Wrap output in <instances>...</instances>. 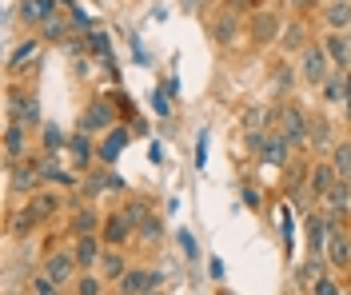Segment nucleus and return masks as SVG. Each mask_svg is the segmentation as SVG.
<instances>
[{
  "instance_id": "nucleus-50",
  "label": "nucleus",
  "mask_w": 351,
  "mask_h": 295,
  "mask_svg": "<svg viewBox=\"0 0 351 295\" xmlns=\"http://www.w3.org/2000/svg\"><path fill=\"white\" fill-rule=\"evenodd\" d=\"M315 4H319V0H291V8H295V12H311Z\"/></svg>"
},
{
  "instance_id": "nucleus-14",
  "label": "nucleus",
  "mask_w": 351,
  "mask_h": 295,
  "mask_svg": "<svg viewBox=\"0 0 351 295\" xmlns=\"http://www.w3.org/2000/svg\"><path fill=\"white\" fill-rule=\"evenodd\" d=\"M335 183H339V176H335L331 164H315V168L307 172V192H311V196H328Z\"/></svg>"
},
{
  "instance_id": "nucleus-54",
  "label": "nucleus",
  "mask_w": 351,
  "mask_h": 295,
  "mask_svg": "<svg viewBox=\"0 0 351 295\" xmlns=\"http://www.w3.org/2000/svg\"><path fill=\"white\" fill-rule=\"evenodd\" d=\"M148 295H160V292H148Z\"/></svg>"
},
{
  "instance_id": "nucleus-9",
  "label": "nucleus",
  "mask_w": 351,
  "mask_h": 295,
  "mask_svg": "<svg viewBox=\"0 0 351 295\" xmlns=\"http://www.w3.org/2000/svg\"><path fill=\"white\" fill-rule=\"evenodd\" d=\"M76 264H80V272H92L100 259H104V240L100 235H84V240H76Z\"/></svg>"
},
{
  "instance_id": "nucleus-2",
  "label": "nucleus",
  "mask_w": 351,
  "mask_h": 295,
  "mask_svg": "<svg viewBox=\"0 0 351 295\" xmlns=\"http://www.w3.org/2000/svg\"><path fill=\"white\" fill-rule=\"evenodd\" d=\"M280 136H284L291 148H304L307 136H311V120H307L295 104H284V108H280Z\"/></svg>"
},
{
  "instance_id": "nucleus-41",
  "label": "nucleus",
  "mask_w": 351,
  "mask_h": 295,
  "mask_svg": "<svg viewBox=\"0 0 351 295\" xmlns=\"http://www.w3.org/2000/svg\"><path fill=\"white\" fill-rule=\"evenodd\" d=\"M311 295H343V292H339V283H335V279H328V275H319V279L311 283Z\"/></svg>"
},
{
  "instance_id": "nucleus-6",
  "label": "nucleus",
  "mask_w": 351,
  "mask_h": 295,
  "mask_svg": "<svg viewBox=\"0 0 351 295\" xmlns=\"http://www.w3.org/2000/svg\"><path fill=\"white\" fill-rule=\"evenodd\" d=\"M4 159H8V168L28 159V128L24 124H12L8 120V128H4Z\"/></svg>"
},
{
  "instance_id": "nucleus-38",
  "label": "nucleus",
  "mask_w": 351,
  "mask_h": 295,
  "mask_svg": "<svg viewBox=\"0 0 351 295\" xmlns=\"http://www.w3.org/2000/svg\"><path fill=\"white\" fill-rule=\"evenodd\" d=\"M236 16H240V12H223V21L216 24V40L232 44V36H236Z\"/></svg>"
},
{
  "instance_id": "nucleus-24",
  "label": "nucleus",
  "mask_w": 351,
  "mask_h": 295,
  "mask_svg": "<svg viewBox=\"0 0 351 295\" xmlns=\"http://www.w3.org/2000/svg\"><path fill=\"white\" fill-rule=\"evenodd\" d=\"M68 152H72V168H88V159H92V140H88V132H76V136L68 140Z\"/></svg>"
},
{
  "instance_id": "nucleus-46",
  "label": "nucleus",
  "mask_w": 351,
  "mask_h": 295,
  "mask_svg": "<svg viewBox=\"0 0 351 295\" xmlns=\"http://www.w3.org/2000/svg\"><path fill=\"white\" fill-rule=\"evenodd\" d=\"M263 144H267V132H247V148L252 152H263Z\"/></svg>"
},
{
  "instance_id": "nucleus-22",
  "label": "nucleus",
  "mask_w": 351,
  "mask_h": 295,
  "mask_svg": "<svg viewBox=\"0 0 351 295\" xmlns=\"http://www.w3.org/2000/svg\"><path fill=\"white\" fill-rule=\"evenodd\" d=\"M307 144H311L315 152H331V148H335V140H331V124L324 120V116L311 120V136H307Z\"/></svg>"
},
{
  "instance_id": "nucleus-53",
  "label": "nucleus",
  "mask_w": 351,
  "mask_h": 295,
  "mask_svg": "<svg viewBox=\"0 0 351 295\" xmlns=\"http://www.w3.org/2000/svg\"><path fill=\"white\" fill-rule=\"evenodd\" d=\"M8 295H24V292H8Z\"/></svg>"
},
{
  "instance_id": "nucleus-15",
  "label": "nucleus",
  "mask_w": 351,
  "mask_h": 295,
  "mask_svg": "<svg viewBox=\"0 0 351 295\" xmlns=\"http://www.w3.org/2000/svg\"><path fill=\"white\" fill-rule=\"evenodd\" d=\"M263 164H267V168H280V164H284L287 168V156H291V144H287L284 136H280V132H267V144H263Z\"/></svg>"
},
{
  "instance_id": "nucleus-32",
  "label": "nucleus",
  "mask_w": 351,
  "mask_h": 295,
  "mask_svg": "<svg viewBox=\"0 0 351 295\" xmlns=\"http://www.w3.org/2000/svg\"><path fill=\"white\" fill-rule=\"evenodd\" d=\"M324 200L331 204V211H348V207H351V183H335Z\"/></svg>"
},
{
  "instance_id": "nucleus-20",
  "label": "nucleus",
  "mask_w": 351,
  "mask_h": 295,
  "mask_svg": "<svg viewBox=\"0 0 351 295\" xmlns=\"http://www.w3.org/2000/svg\"><path fill=\"white\" fill-rule=\"evenodd\" d=\"M100 216H96V211H92V207H80V211H76V216H72V235H76V240H84V235H100Z\"/></svg>"
},
{
  "instance_id": "nucleus-35",
  "label": "nucleus",
  "mask_w": 351,
  "mask_h": 295,
  "mask_svg": "<svg viewBox=\"0 0 351 295\" xmlns=\"http://www.w3.org/2000/svg\"><path fill=\"white\" fill-rule=\"evenodd\" d=\"M124 220H128L132 227H144L148 220H152V211H148V204H140V200H136V204L124 207Z\"/></svg>"
},
{
  "instance_id": "nucleus-8",
  "label": "nucleus",
  "mask_w": 351,
  "mask_h": 295,
  "mask_svg": "<svg viewBox=\"0 0 351 295\" xmlns=\"http://www.w3.org/2000/svg\"><path fill=\"white\" fill-rule=\"evenodd\" d=\"M324 52H328V60L339 72H348L351 68V32H331L324 40Z\"/></svg>"
},
{
  "instance_id": "nucleus-23",
  "label": "nucleus",
  "mask_w": 351,
  "mask_h": 295,
  "mask_svg": "<svg viewBox=\"0 0 351 295\" xmlns=\"http://www.w3.org/2000/svg\"><path fill=\"white\" fill-rule=\"evenodd\" d=\"M124 144H128V132H124V128H112L108 140L100 144V159H104V164H116L120 152H124Z\"/></svg>"
},
{
  "instance_id": "nucleus-3",
  "label": "nucleus",
  "mask_w": 351,
  "mask_h": 295,
  "mask_svg": "<svg viewBox=\"0 0 351 295\" xmlns=\"http://www.w3.org/2000/svg\"><path fill=\"white\" fill-rule=\"evenodd\" d=\"M160 283H164V272L128 268L124 279H116V292H120V295H148V292H160Z\"/></svg>"
},
{
  "instance_id": "nucleus-40",
  "label": "nucleus",
  "mask_w": 351,
  "mask_h": 295,
  "mask_svg": "<svg viewBox=\"0 0 351 295\" xmlns=\"http://www.w3.org/2000/svg\"><path fill=\"white\" fill-rule=\"evenodd\" d=\"M32 224H36V216H32V211L24 207L21 216H16V220L8 224V231H12V235H24V231H32Z\"/></svg>"
},
{
  "instance_id": "nucleus-43",
  "label": "nucleus",
  "mask_w": 351,
  "mask_h": 295,
  "mask_svg": "<svg viewBox=\"0 0 351 295\" xmlns=\"http://www.w3.org/2000/svg\"><path fill=\"white\" fill-rule=\"evenodd\" d=\"M140 231H144V240H148V244H152V240H160V235H164V227H160V220H156V216H152V220H148V224H144V227H140Z\"/></svg>"
},
{
  "instance_id": "nucleus-11",
  "label": "nucleus",
  "mask_w": 351,
  "mask_h": 295,
  "mask_svg": "<svg viewBox=\"0 0 351 295\" xmlns=\"http://www.w3.org/2000/svg\"><path fill=\"white\" fill-rule=\"evenodd\" d=\"M328 259L335 268H351V235L343 227H331L328 235Z\"/></svg>"
},
{
  "instance_id": "nucleus-28",
  "label": "nucleus",
  "mask_w": 351,
  "mask_h": 295,
  "mask_svg": "<svg viewBox=\"0 0 351 295\" xmlns=\"http://www.w3.org/2000/svg\"><path fill=\"white\" fill-rule=\"evenodd\" d=\"M28 295H64V287L40 272V275H32V279H28Z\"/></svg>"
},
{
  "instance_id": "nucleus-18",
  "label": "nucleus",
  "mask_w": 351,
  "mask_h": 295,
  "mask_svg": "<svg viewBox=\"0 0 351 295\" xmlns=\"http://www.w3.org/2000/svg\"><path fill=\"white\" fill-rule=\"evenodd\" d=\"M36 168H40V176L48 183H60V188H72V183H76V180H72V172H64V168H60V159L52 156V152H44V156L36 159Z\"/></svg>"
},
{
  "instance_id": "nucleus-21",
  "label": "nucleus",
  "mask_w": 351,
  "mask_h": 295,
  "mask_svg": "<svg viewBox=\"0 0 351 295\" xmlns=\"http://www.w3.org/2000/svg\"><path fill=\"white\" fill-rule=\"evenodd\" d=\"M331 168H335L339 183H351V140H343V144L331 148Z\"/></svg>"
},
{
  "instance_id": "nucleus-42",
  "label": "nucleus",
  "mask_w": 351,
  "mask_h": 295,
  "mask_svg": "<svg viewBox=\"0 0 351 295\" xmlns=\"http://www.w3.org/2000/svg\"><path fill=\"white\" fill-rule=\"evenodd\" d=\"M291 84H295V76H291V68H287V64H276V88H291Z\"/></svg>"
},
{
  "instance_id": "nucleus-30",
  "label": "nucleus",
  "mask_w": 351,
  "mask_h": 295,
  "mask_svg": "<svg viewBox=\"0 0 351 295\" xmlns=\"http://www.w3.org/2000/svg\"><path fill=\"white\" fill-rule=\"evenodd\" d=\"M100 264H104V279H124V272H128V268H124V255H120L116 248L104 251V259H100Z\"/></svg>"
},
{
  "instance_id": "nucleus-48",
  "label": "nucleus",
  "mask_w": 351,
  "mask_h": 295,
  "mask_svg": "<svg viewBox=\"0 0 351 295\" xmlns=\"http://www.w3.org/2000/svg\"><path fill=\"white\" fill-rule=\"evenodd\" d=\"M343 108L351 112V68L343 72Z\"/></svg>"
},
{
  "instance_id": "nucleus-10",
  "label": "nucleus",
  "mask_w": 351,
  "mask_h": 295,
  "mask_svg": "<svg viewBox=\"0 0 351 295\" xmlns=\"http://www.w3.org/2000/svg\"><path fill=\"white\" fill-rule=\"evenodd\" d=\"M40 168L36 164H12L8 168V188L12 192H32V188H40Z\"/></svg>"
},
{
  "instance_id": "nucleus-19",
  "label": "nucleus",
  "mask_w": 351,
  "mask_h": 295,
  "mask_svg": "<svg viewBox=\"0 0 351 295\" xmlns=\"http://www.w3.org/2000/svg\"><path fill=\"white\" fill-rule=\"evenodd\" d=\"M324 24H328L331 32H348L351 28V0H331L328 8H324Z\"/></svg>"
},
{
  "instance_id": "nucleus-27",
  "label": "nucleus",
  "mask_w": 351,
  "mask_h": 295,
  "mask_svg": "<svg viewBox=\"0 0 351 295\" xmlns=\"http://www.w3.org/2000/svg\"><path fill=\"white\" fill-rule=\"evenodd\" d=\"M304 36H307V28H304V21H291V24H284V32H280V40H284V48H300L304 52Z\"/></svg>"
},
{
  "instance_id": "nucleus-16",
  "label": "nucleus",
  "mask_w": 351,
  "mask_h": 295,
  "mask_svg": "<svg viewBox=\"0 0 351 295\" xmlns=\"http://www.w3.org/2000/svg\"><path fill=\"white\" fill-rule=\"evenodd\" d=\"M56 4L60 0H24L21 4V21L24 24H44L56 16Z\"/></svg>"
},
{
  "instance_id": "nucleus-26",
  "label": "nucleus",
  "mask_w": 351,
  "mask_h": 295,
  "mask_svg": "<svg viewBox=\"0 0 351 295\" xmlns=\"http://www.w3.org/2000/svg\"><path fill=\"white\" fill-rule=\"evenodd\" d=\"M68 140H72V136H64V132H60V124H44V152L60 156V152L68 148Z\"/></svg>"
},
{
  "instance_id": "nucleus-7",
  "label": "nucleus",
  "mask_w": 351,
  "mask_h": 295,
  "mask_svg": "<svg viewBox=\"0 0 351 295\" xmlns=\"http://www.w3.org/2000/svg\"><path fill=\"white\" fill-rule=\"evenodd\" d=\"M280 32H284V24H280L276 12H252V40H256V44L280 40Z\"/></svg>"
},
{
  "instance_id": "nucleus-17",
  "label": "nucleus",
  "mask_w": 351,
  "mask_h": 295,
  "mask_svg": "<svg viewBox=\"0 0 351 295\" xmlns=\"http://www.w3.org/2000/svg\"><path fill=\"white\" fill-rule=\"evenodd\" d=\"M328 235H331V224L324 220V216H311V220H307V248H311L315 259H319L324 248H328Z\"/></svg>"
},
{
  "instance_id": "nucleus-44",
  "label": "nucleus",
  "mask_w": 351,
  "mask_h": 295,
  "mask_svg": "<svg viewBox=\"0 0 351 295\" xmlns=\"http://www.w3.org/2000/svg\"><path fill=\"white\" fill-rule=\"evenodd\" d=\"M152 108H156V116L172 112V104H168V96H164V92H152Z\"/></svg>"
},
{
  "instance_id": "nucleus-4",
  "label": "nucleus",
  "mask_w": 351,
  "mask_h": 295,
  "mask_svg": "<svg viewBox=\"0 0 351 295\" xmlns=\"http://www.w3.org/2000/svg\"><path fill=\"white\" fill-rule=\"evenodd\" d=\"M80 272V264H76V251H52L48 259H44V275L48 279H56L60 287H68L72 279Z\"/></svg>"
},
{
  "instance_id": "nucleus-51",
  "label": "nucleus",
  "mask_w": 351,
  "mask_h": 295,
  "mask_svg": "<svg viewBox=\"0 0 351 295\" xmlns=\"http://www.w3.org/2000/svg\"><path fill=\"white\" fill-rule=\"evenodd\" d=\"M208 272H212V279H223V259H219V255L212 259V268H208Z\"/></svg>"
},
{
  "instance_id": "nucleus-49",
  "label": "nucleus",
  "mask_w": 351,
  "mask_h": 295,
  "mask_svg": "<svg viewBox=\"0 0 351 295\" xmlns=\"http://www.w3.org/2000/svg\"><path fill=\"white\" fill-rule=\"evenodd\" d=\"M252 4H260V0H228V12H243V8H252Z\"/></svg>"
},
{
  "instance_id": "nucleus-29",
  "label": "nucleus",
  "mask_w": 351,
  "mask_h": 295,
  "mask_svg": "<svg viewBox=\"0 0 351 295\" xmlns=\"http://www.w3.org/2000/svg\"><path fill=\"white\" fill-rule=\"evenodd\" d=\"M88 52H92V56H100V60L112 68V44H108V36H104V32H88Z\"/></svg>"
},
{
  "instance_id": "nucleus-31",
  "label": "nucleus",
  "mask_w": 351,
  "mask_h": 295,
  "mask_svg": "<svg viewBox=\"0 0 351 295\" xmlns=\"http://www.w3.org/2000/svg\"><path fill=\"white\" fill-rule=\"evenodd\" d=\"M88 196H96V192H104V188H116V192H120V188H124V180H120V176H112V172H100V176H88Z\"/></svg>"
},
{
  "instance_id": "nucleus-34",
  "label": "nucleus",
  "mask_w": 351,
  "mask_h": 295,
  "mask_svg": "<svg viewBox=\"0 0 351 295\" xmlns=\"http://www.w3.org/2000/svg\"><path fill=\"white\" fill-rule=\"evenodd\" d=\"M324 96H328L331 104H343V72H339V68L324 80Z\"/></svg>"
},
{
  "instance_id": "nucleus-52",
  "label": "nucleus",
  "mask_w": 351,
  "mask_h": 295,
  "mask_svg": "<svg viewBox=\"0 0 351 295\" xmlns=\"http://www.w3.org/2000/svg\"><path fill=\"white\" fill-rule=\"evenodd\" d=\"M148 156H152V164H160V159H164V148H160V144H152V148H148Z\"/></svg>"
},
{
  "instance_id": "nucleus-12",
  "label": "nucleus",
  "mask_w": 351,
  "mask_h": 295,
  "mask_svg": "<svg viewBox=\"0 0 351 295\" xmlns=\"http://www.w3.org/2000/svg\"><path fill=\"white\" fill-rule=\"evenodd\" d=\"M12 124H24V128H32V124H40V104H36V96H12V112H8Z\"/></svg>"
},
{
  "instance_id": "nucleus-45",
  "label": "nucleus",
  "mask_w": 351,
  "mask_h": 295,
  "mask_svg": "<svg viewBox=\"0 0 351 295\" xmlns=\"http://www.w3.org/2000/svg\"><path fill=\"white\" fill-rule=\"evenodd\" d=\"M208 164V132H199V144H196V168Z\"/></svg>"
},
{
  "instance_id": "nucleus-25",
  "label": "nucleus",
  "mask_w": 351,
  "mask_h": 295,
  "mask_svg": "<svg viewBox=\"0 0 351 295\" xmlns=\"http://www.w3.org/2000/svg\"><path fill=\"white\" fill-rule=\"evenodd\" d=\"M36 52H40V40H24V44L8 56V72H21L28 60H36Z\"/></svg>"
},
{
  "instance_id": "nucleus-13",
  "label": "nucleus",
  "mask_w": 351,
  "mask_h": 295,
  "mask_svg": "<svg viewBox=\"0 0 351 295\" xmlns=\"http://www.w3.org/2000/svg\"><path fill=\"white\" fill-rule=\"evenodd\" d=\"M132 235V224L124 220V211H112L108 220H104V231H100V240L108 244V248H120V244H128Z\"/></svg>"
},
{
  "instance_id": "nucleus-36",
  "label": "nucleus",
  "mask_w": 351,
  "mask_h": 295,
  "mask_svg": "<svg viewBox=\"0 0 351 295\" xmlns=\"http://www.w3.org/2000/svg\"><path fill=\"white\" fill-rule=\"evenodd\" d=\"M176 244H180V251H184L188 259H199V244H196V235H192L188 227H180V231H176Z\"/></svg>"
},
{
  "instance_id": "nucleus-47",
  "label": "nucleus",
  "mask_w": 351,
  "mask_h": 295,
  "mask_svg": "<svg viewBox=\"0 0 351 295\" xmlns=\"http://www.w3.org/2000/svg\"><path fill=\"white\" fill-rule=\"evenodd\" d=\"M243 207H260V192L256 188H243Z\"/></svg>"
},
{
  "instance_id": "nucleus-33",
  "label": "nucleus",
  "mask_w": 351,
  "mask_h": 295,
  "mask_svg": "<svg viewBox=\"0 0 351 295\" xmlns=\"http://www.w3.org/2000/svg\"><path fill=\"white\" fill-rule=\"evenodd\" d=\"M56 207H60V200H56V196H48V192H44V196H36V200H28V211H32L36 220H48Z\"/></svg>"
},
{
  "instance_id": "nucleus-39",
  "label": "nucleus",
  "mask_w": 351,
  "mask_h": 295,
  "mask_svg": "<svg viewBox=\"0 0 351 295\" xmlns=\"http://www.w3.org/2000/svg\"><path fill=\"white\" fill-rule=\"evenodd\" d=\"M40 28H44V36H48V40H64V32H68L64 16H52V21H44Z\"/></svg>"
},
{
  "instance_id": "nucleus-37",
  "label": "nucleus",
  "mask_w": 351,
  "mask_h": 295,
  "mask_svg": "<svg viewBox=\"0 0 351 295\" xmlns=\"http://www.w3.org/2000/svg\"><path fill=\"white\" fill-rule=\"evenodd\" d=\"M76 295H104V279L100 275H80L76 279Z\"/></svg>"
},
{
  "instance_id": "nucleus-5",
  "label": "nucleus",
  "mask_w": 351,
  "mask_h": 295,
  "mask_svg": "<svg viewBox=\"0 0 351 295\" xmlns=\"http://www.w3.org/2000/svg\"><path fill=\"white\" fill-rule=\"evenodd\" d=\"M116 120V108L108 100H92L84 112H80V132H100V128H112Z\"/></svg>"
},
{
  "instance_id": "nucleus-1",
  "label": "nucleus",
  "mask_w": 351,
  "mask_h": 295,
  "mask_svg": "<svg viewBox=\"0 0 351 295\" xmlns=\"http://www.w3.org/2000/svg\"><path fill=\"white\" fill-rule=\"evenodd\" d=\"M331 72H335V64L328 60L324 44H307L304 52H300V76H304V84H311V88H324V80H328Z\"/></svg>"
}]
</instances>
